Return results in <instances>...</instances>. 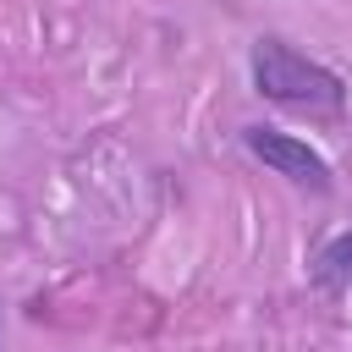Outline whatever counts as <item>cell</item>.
<instances>
[{
	"label": "cell",
	"mask_w": 352,
	"mask_h": 352,
	"mask_svg": "<svg viewBox=\"0 0 352 352\" xmlns=\"http://www.w3.org/2000/svg\"><path fill=\"white\" fill-rule=\"evenodd\" d=\"M242 148H248L270 176H280V182H292V187H302V192H314V198L336 192V165H330L308 138H297V132H280V126H270V121H248V126H242Z\"/></svg>",
	"instance_id": "obj_2"
},
{
	"label": "cell",
	"mask_w": 352,
	"mask_h": 352,
	"mask_svg": "<svg viewBox=\"0 0 352 352\" xmlns=\"http://www.w3.org/2000/svg\"><path fill=\"white\" fill-rule=\"evenodd\" d=\"M308 280H314L319 292L352 297V226L336 231V236H324V242L314 248V258H308Z\"/></svg>",
	"instance_id": "obj_3"
},
{
	"label": "cell",
	"mask_w": 352,
	"mask_h": 352,
	"mask_svg": "<svg viewBox=\"0 0 352 352\" xmlns=\"http://www.w3.org/2000/svg\"><path fill=\"white\" fill-rule=\"evenodd\" d=\"M248 82H253L258 99H270L280 110H302V116H346V99H352L346 77L336 66L292 50L275 33L253 38V50H248Z\"/></svg>",
	"instance_id": "obj_1"
}]
</instances>
